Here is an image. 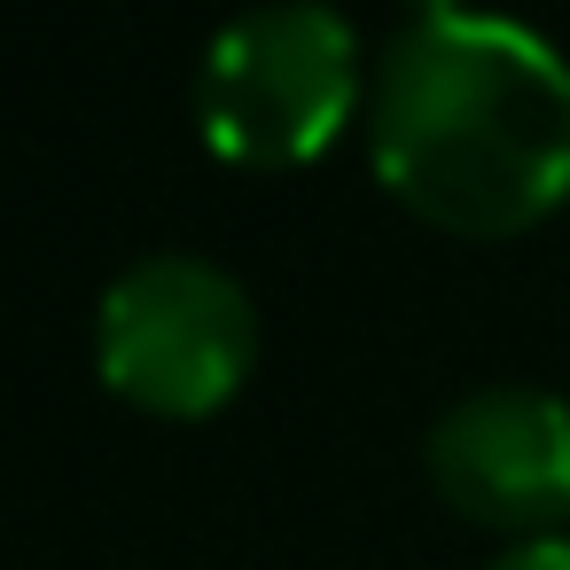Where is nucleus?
<instances>
[{
	"mask_svg": "<svg viewBox=\"0 0 570 570\" xmlns=\"http://www.w3.org/2000/svg\"><path fill=\"white\" fill-rule=\"evenodd\" d=\"M367 165L430 227L500 243L570 204V63L515 17L430 9L367 87Z\"/></svg>",
	"mask_w": 570,
	"mask_h": 570,
	"instance_id": "1",
	"label": "nucleus"
},
{
	"mask_svg": "<svg viewBox=\"0 0 570 570\" xmlns=\"http://www.w3.org/2000/svg\"><path fill=\"white\" fill-rule=\"evenodd\" d=\"M360 32L328 0H250L196 56V134L219 165H313L360 110Z\"/></svg>",
	"mask_w": 570,
	"mask_h": 570,
	"instance_id": "2",
	"label": "nucleus"
},
{
	"mask_svg": "<svg viewBox=\"0 0 570 570\" xmlns=\"http://www.w3.org/2000/svg\"><path fill=\"white\" fill-rule=\"evenodd\" d=\"M95 367L141 414H219L258 367V305L219 258L149 250L95 305Z\"/></svg>",
	"mask_w": 570,
	"mask_h": 570,
	"instance_id": "3",
	"label": "nucleus"
},
{
	"mask_svg": "<svg viewBox=\"0 0 570 570\" xmlns=\"http://www.w3.org/2000/svg\"><path fill=\"white\" fill-rule=\"evenodd\" d=\"M445 508L492 531H531L570 515V399L539 383H476L422 438Z\"/></svg>",
	"mask_w": 570,
	"mask_h": 570,
	"instance_id": "4",
	"label": "nucleus"
},
{
	"mask_svg": "<svg viewBox=\"0 0 570 570\" xmlns=\"http://www.w3.org/2000/svg\"><path fill=\"white\" fill-rule=\"evenodd\" d=\"M484 570H570V539L547 531V539H515L508 554H492Z\"/></svg>",
	"mask_w": 570,
	"mask_h": 570,
	"instance_id": "5",
	"label": "nucleus"
},
{
	"mask_svg": "<svg viewBox=\"0 0 570 570\" xmlns=\"http://www.w3.org/2000/svg\"><path fill=\"white\" fill-rule=\"evenodd\" d=\"M430 9H461V0H422V17H430Z\"/></svg>",
	"mask_w": 570,
	"mask_h": 570,
	"instance_id": "6",
	"label": "nucleus"
}]
</instances>
